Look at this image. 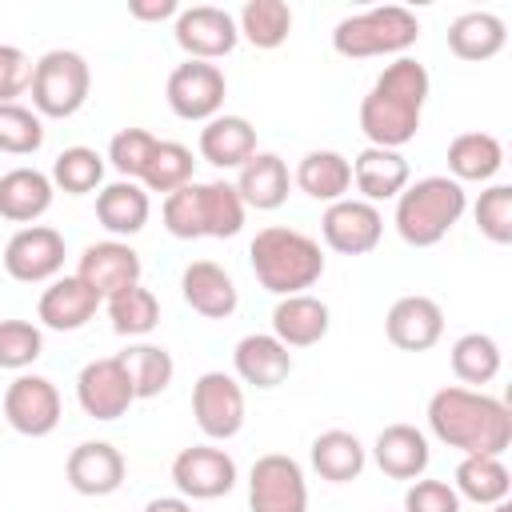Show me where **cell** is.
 <instances>
[{"instance_id": "5", "label": "cell", "mask_w": 512, "mask_h": 512, "mask_svg": "<svg viewBox=\"0 0 512 512\" xmlns=\"http://www.w3.org/2000/svg\"><path fill=\"white\" fill-rule=\"evenodd\" d=\"M468 196L452 176H424L396 196V232L412 248L440 244L464 216Z\"/></svg>"}, {"instance_id": "49", "label": "cell", "mask_w": 512, "mask_h": 512, "mask_svg": "<svg viewBox=\"0 0 512 512\" xmlns=\"http://www.w3.org/2000/svg\"><path fill=\"white\" fill-rule=\"evenodd\" d=\"M492 512H512V504H508V500H500V504H492Z\"/></svg>"}, {"instance_id": "41", "label": "cell", "mask_w": 512, "mask_h": 512, "mask_svg": "<svg viewBox=\"0 0 512 512\" xmlns=\"http://www.w3.org/2000/svg\"><path fill=\"white\" fill-rule=\"evenodd\" d=\"M44 144V120L24 104H0V152L32 156Z\"/></svg>"}, {"instance_id": "10", "label": "cell", "mask_w": 512, "mask_h": 512, "mask_svg": "<svg viewBox=\"0 0 512 512\" xmlns=\"http://www.w3.org/2000/svg\"><path fill=\"white\" fill-rule=\"evenodd\" d=\"M192 416L208 440H232L244 428V388L228 372H200L192 384Z\"/></svg>"}, {"instance_id": "7", "label": "cell", "mask_w": 512, "mask_h": 512, "mask_svg": "<svg viewBox=\"0 0 512 512\" xmlns=\"http://www.w3.org/2000/svg\"><path fill=\"white\" fill-rule=\"evenodd\" d=\"M92 92V68L72 48H52L32 64V112L68 120L84 108Z\"/></svg>"}, {"instance_id": "27", "label": "cell", "mask_w": 512, "mask_h": 512, "mask_svg": "<svg viewBox=\"0 0 512 512\" xmlns=\"http://www.w3.org/2000/svg\"><path fill=\"white\" fill-rule=\"evenodd\" d=\"M52 192V176L40 168H12L0 176V216L28 228L52 208Z\"/></svg>"}, {"instance_id": "24", "label": "cell", "mask_w": 512, "mask_h": 512, "mask_svg": "<svg viewBox=\"0 0 512 512\" xmlns=\"http://www.w3.org/2000/svg\"><path fill=\"white\" fill-rule=\"evenodd\" d=\"M100 308V296L80 280V276H56L44 292H40V304H36V316L44 328L52 332H76L84 328Z\"/></svg>"}, {"instance_id": "34", "label": "cell", "mask_w": 512, "mask_h": 512, "mask_svg": "<svg viewBox=\"0 0 512 512\" xmlns=\"http://www.w3.org/2000/svg\"><path fill=\"white\" fill-rule=\"evenodd\" d=\"M504 164V148L492 132H460L448 144V172L452 180H492Z\"/></svg>"}, {"instance_id": "39", "label": "cell", "mask_w": 512, "mask_h": 512, "mask_svg": "<svg viewBox=\"0 0 512 512\" xmlns=\"http://www.w3.org/2000/svg\"><path fill=\"white\" fill-rule=\"evenodd\" d=\"M108 320L116 336H148L160 324V300L148 288L132 284L108 300Z\"/></svg>"}, {"instance_id": "17", "label": "cell", "mask_w": 512, "mask_h": 512, "mask_svg": "<svg viewBox=\"0 0 512 512\" xmlns=\"http://www.w3.org/2000/svg\"><path fill=\"white\" fill-rule=\"evenodd\" d=\"M76 276L100 296V300H112L116 292L140 284V252L124 240H100V244H88L80 252V264H76Z\"/></svg>"}, {"instance_id": "31", "label": "cell", "mask_w": 512, "mask_h": 512, "mask_svg": "<svg viewBox=\"0 0 512 512\" xmlns=\"http://www.w3.org/2000/svg\"><path fill=\"white\" fill-rule=\"evenodd\" d=\"M308 456H312L316 476L328 480V484H348V480H356V476L364 472V464H368V448L360 444V436H352V432H344V428L320 432V436L312 440Z\"/></svg>"}, {"instance_id": "13", "label": "cell", "mask_w": 512, "mask_h": 512, "mask_svg": "<svg viewBox=\"0 0 512 512\" xmlns=\"http://www.w3.org/2000/svg\"><path fill=\"white\" fill-rule=\"evenodd\" d=\"M172 484L184 500H216L236 488V460L216 444H192L172 460Z\"/></svg>"}, {"instance_id": "3", "label": "cell", "mask_w": 512, "mask_h": 512, "mask_svg": "<svg viewBox=\"0 0 512 512\" xmlns=\"http://www.w3.org/2000/svg\"><path fill=\"white\" fill-rule=\"evenodd\" d=\"M248 264L260 280V288H268L272 296H300L304 288H312L324 276V252L320 240H312L300 228H260L248 244Z\"/></svg>"}, {"instance_id": "25", "label": "cell", "mask_w": 512, "mask_h": 512, "mask_svg": "<svg viewBox=\"0 0 512 512\" xmlns=\"http://www.w3.org/2000/svg\"><path fill=\"white\" fill-rule=\"evenodd\" d=\"M408 160L392 148H364L356 160H352V184L360 192V200L376 204V200H396L404 188H408Z\"/></svg>"}, {"instance_id": "28", "label": "cell", "mask_w": 512, "mask_h": 512, "mask_svg": "<svg viewBox=\"0 0 512 512\" xmlns=\"http://www.w3.org/2000/svg\"><path fill=\"white\" fill-rule=\"evenodd\" d=\"M200 156L216 168H244L256 156V128L244 116H212L200 128Z\"/></svg>"}, {"instance_id": "48", "label": "cell", "mask_w": 512, "mask_h": 512, "mask_svg": "<svg viewBox=\"0 0 512 512\" xmlns=\"http://www.w3.org/2000/svg\"><path fill=\"white\" fill-rule=\"evenodd\" d=\"M144 512H192V504L184 496H156L144 504Z\"/></svg>"}, {"instance_id": "12", "label": "cell", "mask_w": 512, "mask_h": 512, "mask_svg": "<svg viewBox=\"0 0 512 512\" xmlns=\"http://www.w3.org/2000/svg\"><path fill=\"white\" fill-rule=\"evenodd\" d=\"M64 236L48 224H28L4 244V272L20 284H52L64 268Z\"/></svg>"}, {"instance_id": "19", "label": "cell", "mask_w": 512, "mask_h": 512, "mask_svg": "<svg viewBox=\"0 0 512 512\" xmlns=\"http://www.w3.org/2000/svg\"><path fill=\"white\" fill-rule=\"evenodd\" d=\"M384 336L400 352H428L444 336V308L432 296H400L384 316Z\"/></svg>"}, {"instance_id": "2", "label": "cell", "mask_w": 512, "mask_h": 512, "mask_svg": "<svg viewBox=\"0 0 512 512\" xmlns=\"http://www.w3.org/2000/svg\"><path fill=\"white\" fill-rule=\"evenodd\" d=\"M424 100H428V68L412 56H396L392 64H384V72L372 80L368 96L360 100V132L368 136L372 148L400 152L420 132Z\"/></svg>"}, {"instance_id": "21", "label": "cell", "mask_w": 512, "mask_h": 512, "mask_svg": "<svg viewBox=\"0 0 512 512\" xmlns=\"http://www.w3.org/2000/svg\"><path fill=\"white\" fill-rule=\"evenodd\" d=\"M372 460L388 480H408L412 484L428 472L432 448H428V436L416 424H388V428H380V436L372 444Z\"/></svg>"}, {"instance_id": "46", "label": "cell", "mask_w": 512, "mask_h": 512, "mask_svg": "<svg viewBox=\"0 0 512 512\" xmlns=\"http://www.w3.org/2000/svg\"><path fill=\"white\" fill-rule=\"evenodd\" d=\"M32 88V60L16 44H0V104H16Z\"/></svg>"}, {"instance_id": "23", "label": "cell", "mask_w": 512, "mask_h": 512, "mask_svg": "<svg viewBox=\"0 0 512 512\" xmlns=\"http://www.w3.org/2000/svg\"><path fill=\"white\" fill-rule=\"evenodd\" d=\"M232 368L240 384L252 388H276L292 376V348H284L272 332H248L232 348Z\"/></svg>"}, {"instance_id": "36", "label": "cell", "mask_w": 512, "mask_h": 512, "mask_svg": "<svg viewBox=\"0 0 512 512\" xmlns=\"http://www.w3.org/2000/svg\"><path fill=\"white\" fill-rule=\"evenodd\" d=\"M236 28L252 48H280L292 32V8L284 0H248L236 16Z\"/></svg>"}, {"instance_id": "8", "label": "cell", "mask_w": 512, "mask_h": 512, "mask_svg": "<svg viewBox=\"0 0 512 512\" xmlns=\"http://www.w3.org/2000/svg\"><path fill=\"white\" fill-rule=\"evenodd\" d=\"M248 508L252 512H308L304 468L284 452L260 456L248 472Z\"/></svg>"}, {"instance_id": "45", "label": "cell", "mask_w": 512, "mask_h": 512, "mask_svg": "<svg viewBox=\"0 0 512 512\" xmlns=\"http://www.w3.org/2000/svg\"><path fill=\"white\" fill-rule=\"evenodd\" d=\"M404 512H460V496L448 480H412L404 492Z\"/></svg>"}, {"instance_id": "22", "label": "cell", "mask_w": 512, "mask_h": 512, "mask_svg": "<svg viewBox=\"0 0 512 512\" xmlns=\"http://www.w3.org/2000/svg\"><path fill=\"white\" fill-rule=\"evenodd\" d=\"M332 328V312L320 296L300 292V296H280L272 308V336L284 348H312L328 336Z\"/></svg>"}, {"instance_id": "43", "label": "cell", "mask_w": 512, "mask_h": 512, "mask_svg": "<svg viewBox=\"0 0 512 512\" xmlns=\"http://www.w3.org/2000/svg\"><path fill=\"white\" fill-rule=\"evenodd\" d=\"M44 352V332L32 320H0V368L24 372Z\"/></svg>"}, {"instance_id": "18", "label": "cell", "mask_w": 512, "mask_h": 512, "mask_svg": "<svg viewBox=\"0 0 512 512\" xmlns=\"http://www.w3.org/2000/svg\"><path fill=\"white\" fill-rule=\"evenodd\" d=\"M124 452L108 440H84L68 452V464H64V476L72 484V492L80 496H112L120 484H124Z\"/></svg>"}, {"instance_id": "11", "label": "cell", "mask_w": 512, "mask_h": 512, "mask_svg": "<svg viewBox=\"0 0 512 512\" xmlns=\"http://www.w3.org/2000/svg\"><path fill=\"white\" fill-rule=\"evenodd\" d=\"M60 412H64V404H60V392H56V384H52L48 376L20 372V376L4 388V420H8V428L20 432V436L40 440V436L56 432Z\"/></svg>"}, {"instance_id": "29", "label": "cell", "mask_w": 512, "mask_h": 512, "mask_svg": "<svg viewBox=\"0 0 512 512\" xmlns=\"http://www.w3.org/2000/svg\"><path fill=\"white\" fill-rule=\"evenodd\" d=\"M296 188L304 196H312V200L336 204L352 188V160L340 156V152H332V148H312L296 164Z\"/></svg>"}, {"instance_id": "47", "label": "cell", "mask_w": 512, "mask_h": 512, "mask_svg": "<svg viewBox=\"0 0 512 512\" xmlns=\"http://www.w3.org/2000/svg\"><path fill=\"white\" fill-rule=\"evenodd\" d=\"M128 12H132L136 20H168V16L180 12V4H176V0H132Z\"/></svg>"}, {"instance_id": "1", "label": "cell", "mask_w": 512, "mask_h": 512, "mask_svg": "<svg viewBox=\"0 0 512 512\" xmlns=\"http://www.w3.org/2000/svg\"><path fill=\"white\" fill-rule=\"evenodd\" d=\"M428 428L440 444L464 456H504L512 444V412L504 400L448 384L428 400Z\"/></svg>"}, {"instance_id": "4", "label": "cell", "mask_w": 512, "mask_h": 512, "mask_svg": "<svg viewBox=\"0 0 512 512\" xmlns=\"http://www.w3.org/2000/svg\"><path fill=\"white\" fill-rule=\"evenodd\" d=\"M244 204L236 196L232 184L224 180H208V184H184L176 192L164 196V228L176 236V240H204V236H236L244 228Z\"/></svg>"}, {"instance_id": "20", "label": "cell", "mask_w": 512, "mask_h": 512, "mask_svg": "<svg viewBox=\"0 0 512 512\" xmlns=\"http://www.w3.org/2000/svg\"><path fill=\"white\" fill-rule=\"evenodd\" d=\"M180 296L192 312H200L204 320H228L240 304L236 280L216 264V260H192L180 272Z\"/></svg>"}, {"instance_id": "14", "label": "cell", "mask_w": 512, "mask_h": 512, "mask_svg": "<svg viewBox=\"0 0 512 512\" xmlns=\"http://www.w3.org/2000/svg\"><path fill=\"white\" fill-rule=\"evenodd\" d=\"M176 44L188 52V60H220L236 48L240 40V28H236V16L216 8V4H192V8H180L176 12V28H172Z\"/></svg>"}, {"instance_id": "32", "label": "cell", "mask_w": 512, "mask_h": 512, "mask_svg": "<svg viewBox=\"0 0 512 512\" xmlns=\"http://www.w3.org/2000/svg\"><path fill=\"white\" fill-rule=\"evenodd\" d=\"M508 44V28L496 12H464L448 24V52L460 60H492Z\"/></svg>"}, {"instance_id": "40", "label": "cell", "mask_w": 512, "mask_h": 512, "mask_svg": "<svg viewBox=\"0 0 512 512\" xmlns=\"http://www.w3.org/2000/svg\"><path fill=\"white\" fill-rule=\"evenodd\" d=\"M192 168H196L192 148H184L176 140H156V152H152L140 184H144V192H164L168 196V192L192 184Z\"/></svg>"}, {"instance_id": "15", "label": "cell", "mask_w": 512, "mask_h": 512, "mask_svg": "<svg viewBox=\"0 0 512 512\" xmlns=\"http://www.w3.org/2000/svg\"><path fill=\"white\" fill-rule=\"evenodd\" d=\"M320 236H324V244H328L332 252H340V256H364V252H372V248L380 244V236H384V216H380L376 204L344 196V200H336V204L324 208V216H320Z\"/></svg>"}, {"instance_id": "35", "label": "cell", "mask_w": 512, "mask_h": 512, "mask_svg": "<svg viewBox=\"0 0 512 512\" xmlns=\"http://www.w3.org/2000/svg\"><path fill=\"white\" fill-rule=\"evenodd\" d=\"M120 364H124V372H128V380H132L136 400L160 396V392L172 384V376H176V360H172V352L160 348V344H128V348L120 352Z\"/></svg>"}, {"instance_id": "33", "label": "cell", "mask_w": 512, "mask_h": 512, "mask_svg": "<svg viewBox=\"0 0 512 512\" xmlns=\"http://www.w3.org/2000/svg\"><path fill=\"white\" fill-rule=\"evenodd\" d=\"M452 488H456L460 500H472L480 508H492V504L508 500L512 476H508V468H504L500 456H464L456 464V484Z\"/></svg>"}, {"instance_id": "44", "label": "cell", "mask_w": 512, "mask_h": 512, "mask_svg": "<svg viewBox=\"0 0 512 512\" xmlns=\"http://www.w3.org/2000/svg\"><path fill=\"white\" fill-rule=\"evenodd\" d=\"M472 216H476L480 236H488L492 244H512V188L508 184L484 188Z\"/></svg>"}, {"instance_id": "30", "label": "cell", "mask_w": 512, "mask_h": 512, "mask_svg": "<svg viewBox=\"0 0 512 512\" xmlns=\"http://www.w3.org/2000/svg\"><path fill=\"white\" fill-rule=\"evenodd\" d=\"M148 192L136 180H112L96 192V220L112 232V236H136L148 224Z\"/></svg>"}, {"instance_id": "38", "label": "cell", "mask_w": 512, "mask_h": 512, "mask_svg": "<svg viewBox=\"0 0 512 512\" xmlns=\"http://www.w3.org/2000/svg\"><path fill=\"white\" fill-rule=\"evenodd\" d=\"M452 372L460 384H488L500 372V344L488 332H464L452 344Z\"/></svg>"}, {"instance_id": "42", "label": "cell", "mask_w": 512, "mask_h": 512, "mask_svg": "<svg viewBox=\"0 0 512 512\" xmlns=\"http://www.w3.org/2000/svg\"><path fill=\"white\" fill-rule=\"evenodd\" d=\"M156 152V136L144 128H120L108 144V164L120 172V180H144V168Z\"/></svg>"}, {"instance_id": "9", "label": "cell", "mask_w": 512, "mask_h": 512, "mask_svg": "<svg viewBox=\"0 0 512 512\" xmlns=\"http://www.w3.org/2000/svg\"><path fill=\"white\" fill-rule=\"evenodd\" d=\"M164 96H168V108L180 116V120H212L220 116L224 108V96H228V80L216 64L208 60H184L168 72V84H164Z\"/></svg>"}, {"instance_id": "37", "label": "cell", "mask_w": 512, "mask_h": 512, "mask_svg": "<svg viewBox=\"0 0 512 512\" xmlns=\"http://www.w3.org/2000/svg\"><path fill=\"white\" fill-rule=\"evenodd\" d=\"M100 180H104V156L96 148L72 144L52 164V188H60L68 196H88L100 188Z\"/></svg>"}, {"instance_id": "26", "label": "cell", "mask_w": 512, "mask_h": 512, "mask_svg": "<svg viewBox=\"0 0 512 512\" xmlns=\"http://www.w3.org/2000/svg\"><path fill=\"white\" fill-rule=\"evenodd\" d=\"M236 196L244 208H256V212H272L288 200V188H292V176H288V164L276 156V152H256L240 176H236Z\"/></svg>"}, {"instance_id": "6", "label": "cell", "mask_w": 512, "mask_h": 512, "mask_svg": "<svg viewBox=\"0 0 512 512\" xmlns=\"http://www.w3.org/2000/svg\"><path fill=\"white\" fill-rule=\"evenodd\" d=\"M420 40V20L404 4H380L356 16H344L332 28V48L348 60L368 56H404Z\"/></svg>"}, {"instance_id": "16", "label": "cell", "mask_w": 512, "mask_h": 512, "mask_svg": "<svg viewBox=\"0 0 512 512\" xmlns=\"http://www.w3.org/2000/svg\"><path fill=\"white\" fill-rule=\"evenodd\" d=\"M76 400H80L84 416H92V420H120L136 404V392H132V380L124 372L120 356L88 360L76 376Z\"/></svg>"}]
</instances>
